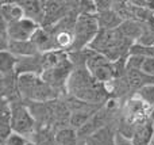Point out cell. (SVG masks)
I'll use <instances>...</instances> for the list:
<instances>
[{"label":"cell","mask_w":154,"mask_h":145,"mask_svg":"<svg viewBox=\"0 0 154 145\" xmlns=\"http://www.w3.org/2000/svg\"><path fill=\"white\" fill-rule=\"evenodd\" d=\"M66 95L96 106H104L111 99L106 84L96 80L85 67L75 68L66 84Z\"/></svg>","instance_id":"6da1fadb"},{"label":"cell","mask_w":154,"mask_h":145,"mask_svg":"<svg viewBox=\"0 0 154 145\" xmlns=\"http://www.w3.org/2000/svg\"><path fill=\"white\" fill-rule=\"evenodd\" d=\"M133 42L122 34L119 29L115 30H100L97 37L89 45L92 52L107 57L109 61L115 62L125 60L130 54Z\"/></svg>","instance_id":"7a4b0ae2"},{"label":"cell","mask_w":154,"mask_h":145,"mask_svg":"<svg viewBox=\"0 0 154 145\" xmlns=\"http://www.w3.org/2000/svg\"><path fill=\"white\" fill-rule=\"evenodd\" d=\"M18 88L22 99L27 103L53 102L62 96L56 88H53L39 75L18 76Z\"/></svg>","instance_id":"3957f363"},{"label":"cell","mask_w":154,"mask_h":145,"mask_svg":"<svg viewBox=\"0 0 154 145\" xmlns=\"http://www.w3.org/2000/svg\"><path fill=\"white\" fill-rule=\"evenodd\" d=\"M11 128H12V133L31 141L38 124L24 100L11 105Z\"/></svg>","instance_id":"277c9868"},{"label":"cell","mask_w":154,"mask_h":145,"mask_svg":"<svg viewBox=\"0 0 154 145\" xmlns=\"http://www.w3.org/2000/svg\"><path fill=\"white\" fill-rule=\"evenodd\" d=\"M100 31L99 20L96 15H80L75 26V48L72 52H80L88 49ZM70 52V53H72Z\"/></svg>","instance_id":"5b68a950"},{"label":"cell","mask_w":154,"mask_h":145,"mask_svg":"<svg viewBox=\"0 0 154 145\" xmlns=\"http://www.w3.org/2000/svg\"><path fill=\"white\" fill-rule=\"evenodd\" d=\"M72 11H77V2H53V0L46 2L45 0V19L42 27H53L66 15H69Z\"/></svg>","instance_id":"8992f818"},{"label":"cell","mask_w":154,"mask_h":145,"mask_svg":"<svg viewBox=\"0 0 154 145\" xmlns=\"http://www.w3.org/2000/svg\"><path fill=\"white\" fill-rule=\"evenodd\" d=\"M39 27L41 26L38 23L27 18L7 24L8 35H10L11 41H30Z\"/></svg>","instance_id":"52a82bcc"},{"label":"cell","mask_w":154,"mask_h":145,"mask_svg":"<svg viewBox=\"0 0 154 145\" xmlns=\"http://www.w3.org/2000/svg\"><path fill=\"white\" fill-rule=\"evenodd\" d=\"M116 125L109 124L99 129L88 138L80 141V145H116Z\"/></svg>","instance_id":"ba28073f"},{"label":"cell","mask_w":154,"mask_h":145,"mask_svg":"<svg viewBox=\"0 0 154 145\" xmlns=\"http://www.w3.org/2000/svg\"><path fill=\"white\" fill-rule=\"evenodd\" d=\"M19 4L23 10L24 18L42 26L43 19H45V2L42 0H22L19 2Z\"/></svg>","instance_id":"9c48e42d"},{"label":"cell","mask_w":154,"mask_h":145,"mask_svg":"<svg viewBox=\"0 0 154 145\" xmlns=\"http://www.w3.org/2000/svg\"><path fill=\"white\" fill-rule=\"evenodd\" d=\"M30 41L34 43V46L41 54L56 50V43H54V37L51 34V31L42 26L37 30V33L32 35V38Z\"/></svg>","instance_id":"30bf717a"},{"label":"cell","mask_w":154,"mask_h":145,"mask_svg":"<svg viewBox=\"0 0 154 145\" xmlns=\"http://www.w3.org/2000/svg\"><path fill=\"white\" fill-rule=\"evenodd\" d=\"M125 80L130 91L133 92V95H135L143 87L149 86V84H154V77L145 73L143 71H126Z\"/></svg>","instance_id":"8fae6325"},{"label":"cell","mask_w":154,"mask_h":145,"mask_svg":"<svg viewBox=\"0 0 154 145\" xmlns=\"http://www.w3.org/2000/svg\"><path fill=\"white\" fill-rule=\"evenodd\" d=\"M24 18L19 2H2L0 3V20L5 22L7 24L14 23Z\"/></svg>","instance_id":"7c38bea8"},{"label":"cell","mask_w":154,"mask_h":145,"mask_svg":"<svg viewBox=\"0 0 154 145\" xmlns=\"http://www.w3.org/2000/svg\"><path fill=\"white\" fill-rule=\"evenodd\" d=\"M134 145H153L154 141V125L153 122L146 121L141 124L135 129L133 137H131Z\"/></svg>","instance_id":"4fadbf2b"},{"label":"cell","mask_w":154,"mask_h":145,"mask_svg":"<svg viewBox=\"0 0 154 145\" xmlns=\"http://www.w3.org/2000/svg\"><path fill=\"white\" fill-rule=\"evenodd\" d=\"M7 50L15 57H18V58L32 57L37 56V54H41L31 41H11Z\"/></svg>","instance_id":"5bb4252c"},{"label":"cell","mask_w":154,"mask_h":145,"mask_svg":"<svg viewBox=\"0 0 154 145\" xmlns=\"http://www.w3.org/2000/svg\"><path fill=\"white\" fill-rule=\"evenodd\" d=\"M145 26L146 24L138 20H125L122 23V26L119 27V30L122 31V34L125 35L127 39H130L133 43H137L139 41V38L142 37L145 31Z\"/></svg>","instance_id":"9a60e30c"},{"label":"cell","mask_w":154,"mask_h":145,"mask_svg":"<svg viewBox=\"0 0 154 145\" xmlns=\"http://www.w3.org/2000/svg\"><path fill=\"white\" fill-rule=\"evenodd\" d=\"M99 20V26L100 30H115L119 29L122 26L123 20L114 10H107V11H101V12L96 14Z\"/></svg>","instance_id":"2e32d148"},{"label":"cell","mask_w":154,"mask_h":145,"mask_svg":"<svg viewBox=\"0 0 154 145\" xmlns=\"http://www.w3.org/2000/svg\"><path fill=\"white\" fill-rule=\"evenodd\" d=\"M0 136H2V143L5 141L12 134V128H11V105L7 100L3 99L2 103V114H0Z\"/></svg>","instance_id":"e0dca14e"},{"label":"cell","mask_w":154,"mask_h":145,"mask_svg":"<svg viewBox=\"0 0 154 145\" xmlns=\"http://www.w3.org/2000/svg\"><path fill=\"white\" fill-rule=\"evenodd\" d=\"M54 141H56V145H80V138L79 134H77V130L70 126L57 130Z\"/></svg>","instance_id":"ac0fdd59"},{"label":"cell","mask_w":154,"mask_h":145,"mask_svg":"<svg viewBox=\"0 0 154 145\" xmlns=\"http://www.w3.org/2000/svg\"><path fill=\"white\" fill-rule=\"evenodd\" d=\"M16 64H18V57L11 54L8 50H2L0 53V73L2 75L16 73Z\"/></svg>","instance_id":"d6986e66"},{"label":"cell","mask_w":154,"mask_h":145,"mask_svg":"<svg viewBox=\"0 0 154 145\" xmlns=\"http://www.w3.org/2000/svg\"><path fill=\"white\" fill-rule=\"evenodd\" d=\"M77 11H79V15H96L97 14L96 2H92V0L77 2Z\"/></svg>","instance_id":"ffe728a7"},{"label":"cell","mask_w":154,"mask_h":145,"mask_svg":"<svg viewBox=\"0 0 154 145\" xmlns=\"http://www.w3.org/2000/svg\"><path fill=\"white\" fill-rule=\"evenodd\" d=\"M135 95L142 102L146 103L147 106H150V107L154 106V84H149V86L143 87V88L139 90Z\"/></svg>","instance_id":"44dd1931"},{"label":"cell","mask_w":154,"mask_h":145,"mask_svg":"<svg viewBox=\"0 0 154 145\" xmlns=\"http://www.w3.org/2000/svg\"><path fill=\"white\" fill-rule=\"evenodd\" d=\"M130 54H134V56H141V57H150L154 54V48H150V46H145L141 45V43H133L130 49Z\"/></svg>","instance_id":"7402d4cb"},{"label":"cell","mask_w":154,"mask_h":145,"mask_svg":"<svg viewBox=\"0 0 154 145\" xmlns=\"http://www.w3.org/2000/svg\"><path fill=\"white\" fill-rule=\"evenodd\" d=\"M141 71H143L145 73H147V75H150V76H153L154 77V54L145 58Z\"/></svg>","instance_id":"603a6c76"},{"label":"cell","mask_w":154,"mask_h":145,"mask_svg":"<svg viewBox=\"0 0 154 145\" xmlns=\"http://www.w3.org/2000/svg\"><path fill=\"white\" fill-rule=\"evenodd\" d=\"M116 145H134V144H133V141H131L130 138H127V137H125V136H122V134H119V133H118V136H116Z\"/></svg>","instance_id":"cb8c5ba5"},{"label":"cell","mask_w":154,"mask_h":145,"mask_svg":"<svg viewBox=\"0 0 154 145\" xmlns=\"http://www.w3.org/2000/svg\"><path fill=\"white\" fill-rule=\"evenodd\" d=\"M150 121H152L153 125H154V106L150 107Z\"/></svg>","instance_id":"d4e9b609"},{"label":"cell","mask_w":154,"mask_h":145,"mask_svg":"<svg viewBox=\"0 0 154 145\" xmlns=\"http://www.w3.org/2000/svg\"><path fill=\"white\" fill-rule=\"evenodd\" d=\"M153 145H154V141H153Z\"/></svg>","instance_id":"484cf974"}]
</instances>
